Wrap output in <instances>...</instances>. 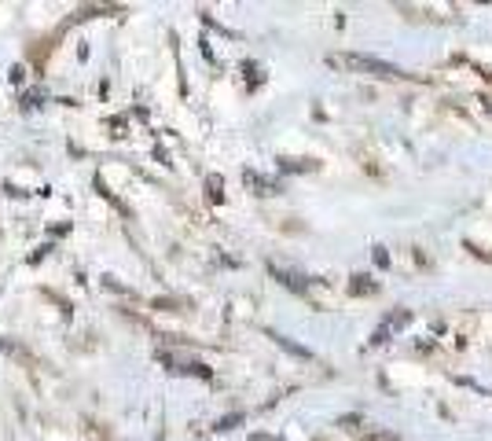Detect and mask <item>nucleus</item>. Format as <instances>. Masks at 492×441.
Wrapping results in <instances>:
<instances>
[{
	"instance_id": "nucleus-3",
	"label": "nucleus",
	"mask_w": 492,
	"mask_h": 441,
	"mask_svg": "<svg viewBox=\"0 0 492 441\" xmlns=\"http://www.w3.org/2000/svg\"><path fill=\"white\" fill-rule=\"evenodd\" d=\"M0 349H5V353H12V357H23V361H30V353H26L23 346H15V342H8V338H0Z\"/></svg>"
},
{
	"instance_id": "nucleus-4",
	"label": "nucleus",
	"mask_w": 492,
	"mask_h": 441,
	"mask_svg": "<svg viewBox=\"0 0 492 441\" xmlns=\"http://www.w3.org/2000/svg\"><path fill=\"white\" fill-rule=\"evenodd\" d=\"M236 423H243V416H225V419L217 423V430H232Z\"/></svg>"
},
{
	"instance_id": "nucleus-2",
	"label": "nucleus",
	"mask_w": 492,
	"mask_h": 441,
	"mask_svg": "<svg viewBox=\"0 0 492 441\" xmlns=\"http://www.w3.org/2000/svg\"><path fill=\"white\" fill-rule=\"evenodd\" d=\"M276 342H279L283 349H290L294 357H306V361H309V349H306V346H294V342H290V338H283V335H276Z\"/></svg>"
},
{
	"instance_id": "nucleus-1",
	"label": "nucleus",
	"mask_w": 492,
	"mask_h": 441,
	"mask_svg": "<svg viewBox=\"0 0 492 441\" xmlns=\"http://www.w3.org/2000/svg\"><path fill=\"white\" fill-rule=\"evenodd\" d=\"M331 63H338V66H353V70H360V74H375V77H401V70H397V66H389V63H382V59H371V55H331Z\"/></svg>"
},
{
	"instance_id": "nucleus-5",
	"label": "nucleus",
	"mask_w": 492,
	"mask_h": 441,
	"mask_svg": "<svg viewBox=\"0 0 492 441\" xmlns=\"http://www.w3.org/2000/svg\"><path fill=\"white\" fill-rule=\"evenodd\" d=\"M210 195L221 203V181H210Z\"/></svg>"
}]
</instances>
